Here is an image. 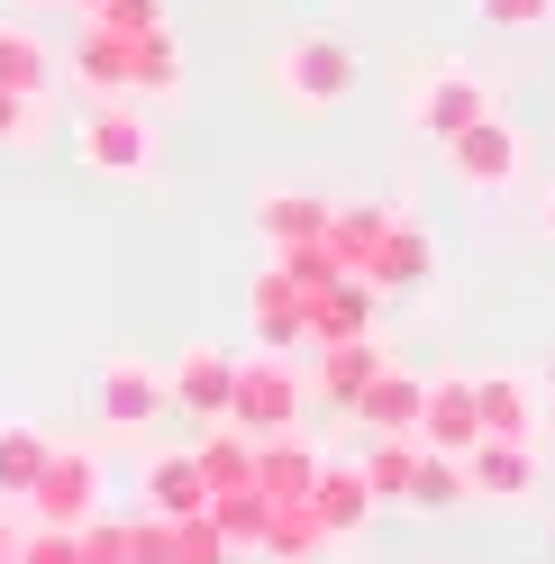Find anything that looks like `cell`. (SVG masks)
<instances>
[{"label": "cell", "mask_w": 555, "mask_h": 564, "mask_svg": "<svg viewBox=\"0 0 555 564\" xmlns=\"http://www.w3.org/2000/svg\"><path fill=\"white\" fill-rule=\"evenodd\" d=\"M273 83H283V100H301V110H346L364 83V64L346 37H328V28H309V37H292L283 55H273Z\"/></svg>", "instance_id": "obj_1"}, {"label": "cell", "mask_w": 555, "mask_h": 564, "mask_svg": "<svg viewBox=\"0 0 555 564\" xmlns=\"http://www.w3.org/2000/svg\"><path fill=\"white\" fill-rule=\"evenodd\" d=\"M74 155L91 173H110V183H137V173H155V119L137 100H91L74 128Z\"/></svg>", "instance_id": "obj_2"}, {"label": "cell", "mask_w": 555, "mask_h": 564, "mask_svg": "<svg viewBox=\"0 0 555 564\" xmlns=\"http://www.w3.org/2000/svg\"><path fill=\"white\" fill-rule=\"evenodd\" d=\"M301 401H309V373H292L283 356H255V365H237L228 429H247V437H292V429H301Z\"/></svg>", "instance_id": "obj_3"}, {"label": "cell", "mask_w": 555, "mask_h": 564, "mask_svg": "<svg viewBox=\"0 0 555 564\" xmlns=\"http://www.w3.org/2000/svg\"><path fill=\"white\" fill-rule=\"evenodd\" d=\"M437 155H446V173H456L465 192H510L519 173H529V137H519V128L492 110V119H474L465 137H446Z\"/></svg>", "instance_id": "obj_4"}, {"label": "cell", "mask_w": 555, "mask_h": 564, "mask_svg": "<svg viewBox=\"0 0 555 564\" xmlns=\"http://www.w3.org/2000/svg\"><path fill=\"white\" fill-rule=\"evenodd\" d=\"M474 119H492V83H482V74H465V64H437V74L410 91V128H420L428 147L465 137Z\"/></svg>", "instance_id": "obj_5"}, {"label": "cell", "mask_w": 555, "mask_h": 564, "mask_svg": "<svg viewBox=\"0 0 555 564\" xmlns=\"http://www.w3.org/2000/svg\"><path fill=\"white\" fill-rule=\"evenodd\" d=\"M28 510H37L46 528H91L100 519V455L91 446H55L37 491H28Z\"/></svg>", "instance_id": "obj_6"}, {"label": "cell", "mask_w": 555, "mask_h": 564, "mask_svg": "<svg viewBox=\"0 0 555 564\" xmlns=\"http://www.w3.org/2000/svg\"><path fill=\"white\" fill-rule=\"evenodd\" d=\"M247 328L264 356H292V346H309V292H301V273L292 264H264L247 282Z\"/></svg>", "instance_id": "obj_7"}, {"label": "cell", "mask_w": 555, "mask_h": 564, "mask_svg": "<svg viewBox=\"0 0 555 564\" xmlns=\"http://www.w3.org/2000/svg\"><path fill=\"white\" fill-rule=\"evenodd\" d=\"M164 382H173V410H183V419L228 429V401H237V356H228V346H183V356L164 365Z\"/></svg>", "instance_id": "obj_8"}, {"label": "cell", "mask_w": 555, "mask_h": 564, "mask_svg": "<svg viewBox=\"0 0 555 564\" xmlns=\"http://www.w3.org/2000/svg\"><path fill=\"white\" fill-rule=\"evenodd\" d=\"M91 410L110 419V429H155V419L173 410V382L155 373V365H137V356H119V365H100V392H91Z\"/></svg>", "instance_id": "obj_9"}, {"label": "cell", "mask_w": 555, "mask_h": 564, "mask_svg": "<svg viewBox=\"0 0 555 564\" xmlns=\"http://www.w3.org/2000/svg\"><path fill=\"white\" fill-rule=\"evenodd\" d=\"M420 446H437V455H474V446H482L474 373H437V382H428V401H420Z\"/></svg>", "instance_id": "obj_10"}, {"label": "cell", "mask_w": 555, "mask_h": 564, "mask_svg": "<svg viewBox=\"0 0 555 564\" xmlns=\"http://www.w3.org/2000/svg\"><path fill=\"white\" fill-rule=\"evenodd\" d=\"M392 356L373 337H346V346H309V401H328V410H356L373 392V373H383Z\"/></svg>", "instance_id": "obj_11"}, {"label": "cell", "mask_w": 555, "mask_h": 564, "mask_svg": "<svg viewBox=\"0 0 555 564\" xmlns=\"http://www.w3.org/2000/svg\"><path fill=\"white\" fill-rule=\"evenodd\" d=\"M364 282H373L383 301H401V292H428V282H437V237H428V219H410V209H401Z\"/></svg>", "instance_id": "obj_12"}, {"label": "cell", "mask_w": 555, "mask_h": 564, "mask_svg": "<svg viewBox=\"0 0 555 564\" xmlns=\"http://www.w3.org/2000/svg\"><path fill=\"white\" fill-rule=\"evenodd\" d=\"M392 219H401V209L392 200H346V209H328V256H337V273H373V256H383V237H392Z\"/></svg>", "instance_id": "obj_13"}, {"label": "cell", "mask_w": 555, "mask_h": 564, "mask_svg": "<svg viewBox=\"0 0 555 564\" xmlns=\"http://www.w3.org/2000/svg\"><path fill=\"white\" fill-rule=\"evenodd\" d=\"M373 310H383V292L356 273H337L328 292H309V346H346V337H373Z\"/></svg>", "instance_id": "obj_14"}, {"label": "cell", "mask_w": 555, "mask_h": 564, "mask_svg": "<svg viewBox=\"0 0 555 564\" xmlns=\"http://www.w3.org/2000/svg\"><path fill=\"white\" fill-rule=\"evenodd\" d=\"M465 482H474V501H529V491H537V446L482 437V446L465 455Z\"/></svg>", "instance_id": "obj_15"}, {"label": "cell", "mask_w": 555, "mask_h": 564, "mask_svg": "<svg viewBox=\"0 0 555 564\" xmlns=\"http://www.w3.org/2000/svg\"><path fill=\"white\" fill-rule=\"evenodd\" d=\"M420 401H428V373L383 365V373H373V392L356 401V419H364L373 437H420Z\"/></svg>", "instance_id": "obj_16"}, {"label": "cell", "mask_w": 555, "mask_h": 564, "mask_svg": "<svg viewBox=\"0 0 555 564\" xmlns=\"http://www.w3.org/2000/svg\"><path fill=\"white\" fill-rule=\"evenodd\" d=\"M328 209L337 200H319V192H264L255 200V228H264L273 256H292V246H319L328 237Z\"/></svg>", "instance_id": "obj_17"}, {"label": "cell", "mask_w": 555, "mask_h": 564, "mask_svg": "<svg viewBox=\"0 0 555 564\" xmlns=\"http://www.w3.org/2000/svg\"><path fill=\"white\" fill-rule=\"evenodd\" d=\"M309 519H319L328 538H356V528L373 519V482H364V465H319V482H309Z\"/></svg>", "instance_id": "obj_18"}, {"label": "cell", "mask_w": 555, "mask_h": 564, "mask_svg": "<svg viewBox=\"0 0 555 564\" xmlns=\"http://www.w3.org/2000/svg\"><path fill=\"white\" fill-rule=\"evenodd\" d=\"M474 401H482V437L537 446V401H529V382H510V373H474Z\"/></svg>", "instance_id": "obj_19"}, {"label": "cell", "mask_w": 555, "mask_h": 564, "mask_svg": "<svg viewBox=\"0 0 555 564\" xmlns=\"http://www.w3.org/2000/svg\"><path fill=\"white\" fill-rule=\"evenodd\" d=\"M309 482H319V455L301 437H255V491L264 501H309Z\"/></svg>", "instance_id": "obj_20"}, {"label": "cell", "mask_w": 555, "mask_h": 564, "mask_svg": "<svg viewBox=\"0 0 555 564\" xmlns=\"http://www.w3.org/2000/svg\"><path fill=\"white\" fill-rule=\"evenodd\" d=\"M173 91H183V46H173V28L128 37V100H173Z\"/></svg>", "instance_id": "obj_21"}, {"label": "cell", "mask_w": 555, "mask_h": 564, "mask_svg": "<svg viewBox=\"0 0 555 564\" xmlns=\"http://www.w3.org/2000/svg\"><path fill=\"white\" fill-rule=\"evenodd\" d=\"M465 501H474L465 455H437V446H420V474H410V510H420V519H456Z\"/></svg>", "instance_id": "obj_22"}, {"label": "cell", "mask_w": 555, "mask_h": 564, "mask_svg": "<svg viewBox=\"0 0 555 564\" xmlns=\"http://www.w3.org/2000/svg\"><path fill=\"white\" fill-rule=\"evenodd\" d=\"M146 510H164V519L210 510V482H200V446H192V455H155V465H146Z\"/></svg>", "instance_id": "obj_23"}, {"label": "cell", "mask_w": 555, "mask_h": 564, "mask_svg": "<svg viewBox=\"0 0 555 564\" xmlns=\"http://www.w3.org/2000/svg\"><path fill=\"white\" fill-rule=\"evenodd\" d=\"M0 91H19V100H46L55 91V64L37 46V28H19V19H0Z\"/></svg>", "instance_id": "obj_24"}, {"label": "cell", "mask_w": 555, "mask_h": 564, "mask_svg": "<svg viewBox=\"0 0 555 564\" xmlns=\"http://www.w3.org/2000/svg\"><path fill=\"white\" fill-rule=\"evenodd\" d=\"M74 83L91 100H128V37H110V28L83 19V46H74Z\"/></svg>", "instance_id": "obj_25"}, {"label": "cell", "mask_w": 555, "mask_h": 564, "mask_svg": "<svg viewBox=\"0 0 555 564\" xmlns=\"http://www.w3.org/2000/svg\"><path fill=\"white\" fill-rule=\"evenodd\" d=\"M46 455H55V437L28 429V419H10V429H0V501H28L37 474H46Z\"/></svg>", "instance_id": "obj_26"}, {"label": "cell", "mask_w": 555, "mask_h": 564, "mask_svg": "<svg viewBox=\"0 0 555 564\" xmlns=\"http://www.w3.org/2000/svg\"><path fill=\"white\" fill-rule=\"evenodd\" d=\"M264 555H273V564H319V555H328V528L309 519V501H273V528H264Z\"/></svg>", "instance_id": "obj_27"}, {"label": "cell", "mask_w": 555, "mask_h": 564, "mask_svg": "<svg viewBox=\"0 0 555 564\" xmlns=\"http://www.w3.org/2000/svg\"><path fill=\"white\" fill-rule=\"evenodd\" d=\"M356 465H364V482H373V501H401V510H410V474H420V437H373V446L356 455Z\"/></svg>", "instance_id": "obj_28"}, {"label": "cell", "mask_w": 555, "mask_h": 564, "mask_svg": "<svg viewBox=\"0 0 555 564\" xmlns=\"http://www.w3.org/2000/svg\"><path fill=\"white\" fill-rule=\"evenodd\" d=\"M200 482H210V501H219V491H247V482H255V437H247V429L200 437Z\"/></svg>", "instance_id": "obj_29"}, {"label": "cell", "mask_w": 555, "mask_h": 564, "mask_svg": "<svg viewBox=\"0 0 555 564\" xmlns=\"http://www.w3.org/2000/svg\"><path fill=\"white\" fill-rule=\"evenodd\" d=\"M210 519H219V538L237 546V555H264V528H273V501H264V491L247 482V491H219V501H210Z\"/></svg>", "instance_id": "obj_30"}, {"label": "cell", "mask_w": 555, "mask_h": 564, "mask_svg": "<svg viewBox=\"0 0 555 564\" xmlns=\"http://www.w3.org/2000/svg\"><path fill=\"white\" fill-rule=\"evenodd\" d=\"M237 546L219 538V519L210 510H192V519H173V564H228Z\"/></svg>", "instance_id": "obj_31"}, {"label": "cell", "mask_w": 555, "mask_h": 564, "mask_svg": "<svg viewBox=\"0 0 555 564\" xmlns=\"http://www.w3.org/2000/svg\"><path fill=\"white\" fill-rule=\"evenodd\" d=\"M19 564H91V555H83V528H46V519H37V528L19 538Z\"/></svg>", "instance_id": "obj_32"}, {"label": "cell", "mask_w": 555, "mask_h": 564, "mask_svg": "<svg viewBox=\"0 0 555 564\" xmlns=\"http://www.w3.org/2000/svg\"><path fill=\"white\" fill-rule=\"evenodd\" d=\"M83 555H91V564H137V528H128V519H91V528H83Z\"/></svg>", "instance_id": "obj_33"}, {"label": "cell", "mask_w": 555, "mask_h": 564, "mask_svg": "<svg viewBox=\"0 0 555 564\" xmlns=\"http://www.w3.org/2000/svg\"><path fill=\"white\" fill-rule=\"evenodd\" d=\"M37 128H46V100L0 91V147H37Z\"/></svg>", "instance_id": "obj_34"}, {"label": "cell", "mask_w": 555, "mask_h": 564, "mask_svg": "<svg viewBox=\"0 0 555 564\" xmlns=\"http://www.w3.org/2000/svg\"><path fill=\"white\" fill-rule=\"evenodd\" d=\"M91 28H110V37H146V28H164V0H110Z\"/></svg>", "instance_id": "obj_35"}, {"label": "cell", "mask_w": 555, "mask_h": 564, "mask_svg": "<svg viewBox=\"0 0 555 564\" xmlns=\"http://www.w3.org/2000/svg\"><path fill=\"white\" fill-rule=\"evenodd\" d=\"M128 528H137V564H173V519H164V510L128 519Z\"/></svg>", "instance_id": "obj_36"}, {"label": "cell", "mask_w": 555, "mask_h": 564, "mask_svg": "<svg viewBox=\"0 0 555 564\" xmlns=\"http://www.w3.org/2000/svg\"><path fill=\"white\" fill-rule=\"evenodd\" d=\"M492 28H537V19H555V0H474Z\"/></svg>", "instance_id": "obj_37"}, {"label": "cell", "mask_w": 555, "mask_h": 564, "mask_svg": "<svg viewBox=\"0 0 555 564\" xmlns=\"http://www.w3.org/2000/svg\"><path fill=\"white\" fill-rule=\"evenodd\" d=\"M0 564H19V528L10 519H0Z\"/></svg>", "instance_id": "obj_38"}, {"label": "cell", "mask_w": 555, "mask_h": 564, "mask_svg": "<svg viewBox=\"0 0 555 564\" xmlns=\"http://www.w3.org/2000/svg\"><path fill=\"white\" fill-rule=\"evenodd\" d=\"M537 219H546V237H555V183H546V200H537Z\"/></svg>", "instance_id": "obj_39"}, {"label": "cell", "mask_w": 555, "mask_h": 564, "mask_svg": "<svg viewBox=\"0 0 555 564\" xmlns=\"http://www.w3.org/2000/svg\"><path fill=\"white\" fill-rule=\"evenodd\" d=\"M64 10H83V19H100V10H110V0H64Z\"/></svg>", "instance_id": "obj_40"}, {"label": "cell", "mask_w": 555, "mask_h": 564, "mask_svg": "<svg viewBox=\"0 0 555 564\" xmlns=\"http://www.w3.org/2000/svg\"><path fill=\"white\" fill-rule=\"evenodd\" d=\"M28 10H46V0H28Z\"/></svg>", "instance_id": "obj_41"}]
</instances>
